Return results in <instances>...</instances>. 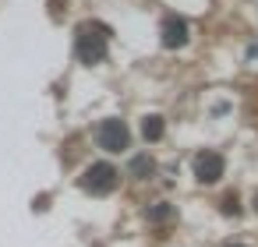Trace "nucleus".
Listing matches in <instances>:
<instances>
[{
  "instance_id": "8",
  "label": "nucleus",
  "mask_w": 258,
  "mask_h": 247,
  "mask_svg": "<svg viewBox=\"0 0 258 247\" xmlns=\"http://www.w3.org/2000/svg\"><path fill=\"white\" fill-rule=\"evenodd\" d=\"M254 208H258V194H254Z\"/></svg>"
},
{
  "instance_id": "6",
  "label": "nucleus",
  "mask_w": 258,
  "mask_h": 247,
  "mask_svg": "<svg viewBox=\"0 0 258 247\" xmlns=\"http://www.w3.org/2000/svg\"><path fill=\"white\" fill-rule=\"evenodd\" d=\"M142 134H145L149 141H159V138H163V117H145V120H142Z\"/></svg>"
},
{
  "instance_id": "7",
  "label": "nucleus",
  "mask_w": 258,
  "mask_h": 247,
  "mask_svg": "<svg viewBox=\"0 0 258 247\" xmlns=\"http://www.w3.org/2000/svg\"><path fill=\"white\" fill-rule=\"evenodd\" d=\"M131 170H135V173H152V159H149V155H138V159L131 162Z\"/></svg>"
},
{
  "instance_id": "3",
  "label": "nucleus",
  "mask_w": 258,
  "mask_h": 247,
  "mask_svg": "<svg viewBox=\"0 0 258 247\" xmlns=\"http://www.w3.org/2000/svg\"><path fill=\"white\" fill-rule=\"evenodd\" d=\"M96 141H99L103 152H124L131 145V134H127L124 120H103L99 131H96Z\"/></svg>"
},
{
  "instance_id": "4",
  "label": "nucleus",
  "mask_w": 258,
  "mask_h": 247,
  "mask_svg": "<svg viewBox=\"0 0 258 247\" xmlns=\"http://www.w3.org/2000/svg\"><path fill=\"white\" fill-rule=\"evenodd\" d=\"M223 170H226V162H223L219 152H198L195 155V177L202 184H216L223 177Z\"/></svg>"
},
{
  "instance_id": "9",
  "label": "nucleus",
  "mask_w": 258,
  "mask_h": 247,
  "mask_svg": "<svg viewBox=\"0 0 258 247\" xmlns=\"http://www.w3.org/2000/svg\"><path fill=\"white\" fill-rule=\"evenodd\" d=\"M230 247H244V243H230Z\"/></svg>"
},
{
  "instance_id": "1",
  "label": "nucleus",
  "mask_w": 258,
  "mask_h": 247,
  "mask_svg": "<svg viewBox=\"0 0 258 247\" xmlns=\"http://www.w3.org/2000/svg\"><path fill=\"white\" fill-rule=\"evenodd\" d=\"M78 60L82 64H99L106 57V29L99 25H82L78 29Z\"/></svg>"
},
{
  "instance_id": "5",
  "label": "nucleus",
  "mask_w": 258,
  "mask_h": 247,
  "mask_svg": "<svg viewBox=\"0 0 258 247\" xmlns=\"http://www.w3.org/2000/svg\"><path fill=\"white\" fill-rule=\"evenodd\" d=\"M187 43V22L184 18H166L163 22V46H184Z\"/></svg>"
},
{
  "instance_id": "2",
  "label": "nucleus",
  "mask_w": 258,
  "mask_h": 247,
  "mask_svg": "<svg viewBox=\"0 0 258 247\" xmlns=\"http://www.w3.org/2000/svg\"><path fill=\"white\" fill-rule=\"evenodd\" d=\"M117 170L110 166V162H92L85 173H82V187L85 191H92V194H110L113 187H117Z\"/></svg>"
}]
</instances>
